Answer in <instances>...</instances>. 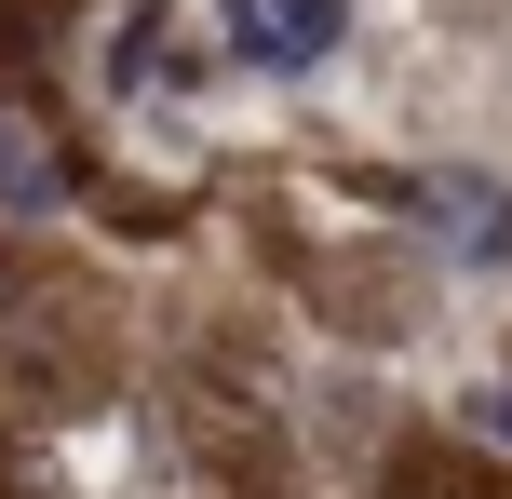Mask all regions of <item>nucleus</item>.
I'll list each match as a JSON object with an SVG mask.
<instances>
[{
    "label": "nucleus",
    "mask_w": 512,
    "mask_h": 499,
    "mask_svg": "<svg viewBox=\"0 0 512 499\" xmlns=\"http://www.w3.org/2000/svg\"><path fill=\"white\" fill-rule=\"evenodd\" d=\"M216 27H230L243 68H324L337 27H351V0H216Z\"/></svg>",
    "instance_id": "f257e3e1"
},
{
    "label": "nucleus",
    "mask_w": 512,
    "mask_h": 499,
    "mask_svg": "<svg viewBox=\"0 0 512 499\" xmlns=\"http://www.w3.org/2000/svg\"><path fill=\"white\" fill-rule=\"evenodd\" d=\"M432 203H445V230H459L445 257H472V270L512 257V189H432Z\"/></svg>",
    "instance_id": "f03ea898"
},
{
    "label": "nucleus",
    "mask_w": 512,
    "mask_h": 499,
    "mask_svg": "<svg viewBox=\"0 0 512 499\" xmlns=\"http://www.w3.org/2000/svg\"><path fill=\"white\" fill-rule=\"evenodd\" d=\"M108 81H122V95H162V41H149V0H135V14H122V41H108Z\"/></svg>",
    "instance_id": "7ed1b4c3"
},
{
    "label": "nucleus",
    "mask_w": 512,
    "mask_h": 499,
    "mask_svg": "<svg viewBox=\"0 0 512 499\" xmlns=\"http://www.w3.org/2000/svg\"><path fill=\"white\" fill-rule=\"evenodd\" d=\"M472 432H486V446H512V378H486V392H472Z\"/></svg>",
    "instance_id": "20e7f679"
}]
</instances>
